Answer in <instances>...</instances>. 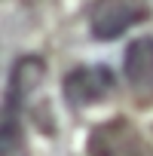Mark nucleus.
<instances>
[{"instance_id": "423d86ee", "label": "nucleus", "mask_w": 153, "mask_h": 156, "mask_svg": "<svg viewBox=\"0 0 153 156\" xmlns=\"http://www.w3.org/2000/svg\"><path fill=\"white\" fill-rule=\"evenodd\" d=\"M0 156H28L22 119L16 110H3V129H0Z\"/></svg>"}, {"instance_id": "39448f33", "label": "nucleus", "mask_w": 153, "mask_h": 156, "mask_svg": "<svg viewBox=\"0 0 153 156\" xmlns=\"http://www.w3.org/2000/svg\"><path fill=\"white\" fill-rule=\"evenodd\" d=\"M126 83L135 92H153V37H138L126 46L123 55Z\"/></svg>"}, {"instance_id": "20e7f679", "label": "nucleus", "mask_w": 153, "mask_h": 156, "mask_svg": "<svg viewBox=\"0 0 153 156\" xmlns=\"http://www.w3.org/2000/svg\"><path fill=\"white\" fill-rule=\"evenodd\" d=\"M43 76H46V61L40 55H22L12 70H9V86H6V107L3 110H16L40 89L43 83Z\"/></svg>"}, {"instance_id": "7ed1b4c3", "label": "nucleus", "mask_w": 153, "mask_h": 156, "mask_svg": "<svg viewBox=\"0 0 153 156\" xmlns=\"http://www.w3.org/2000/svg\"><path fill=\"white\" fill-rule=\"evenodd\" d=\"M144 19H147V6L141 0H98L92 6L89 25H92V37L116 40L119 34L141 25Z\"/></svg>"}, {"instance_id": "f257e3e1", "label": "nucleus", "mask_w": 153, "mask_h": 156, "mask_svg": "<svg viewBox=\"0 0 153 156\" xmlns=\"http://www.w3.org/2000/svg\"><path fill=\"white\" fill-rule=\"evenodd\" d=\"M116 86V76L110 67L104 64H80L64 73V83H61V92H64V101L70 107H92L98 101H104Z\"/></svg>"}, {"instance_id": "f03ea898", "label": "nucleus", "mask_w": 153, "mask_h": 156, "mask_svg": "<svg viewBox=\"0 0 153 156\" xmlns=\"http://www.w3.org/2000/svg\"><path fill=\"white\" fill-rule=\"evenodd\" d=\"M86 150H89V156H147L144 138L123 116L98 122L86 138Z\"/></svg>"}]
</instances>
